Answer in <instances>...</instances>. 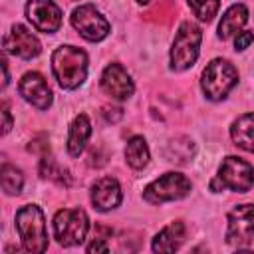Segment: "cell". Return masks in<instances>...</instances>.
<instances>
[{"label":"cell","instance_id":"cell-23","mask_svg":"<svg viewBox=\"0 0 254 254\" xmlns=\"http://www.w3.org/2000/svg\"><path fill=\"white\" fill-rule=\"evenodd\" d=\"M252 42H254V32L244 30V32H238V36L234 38V48H236V52H244Z\"/></svg>","mask_w":254,"mask_h":254},{"label":"cell","instance_id":"cell-3","mask_svg":"<svg viewBox=\"0 0 254 254\" xmlns=\"http://www.w3.org/2000/svg\"><path fill=\"white\" fill-rule=\"evenodd\" d=\"M254 187V167L234 155L222 159L216 177L210 181V190L218 192L230 189L234 192H248Z\"/></svg>","mask_w":254,"mask_h":254},{"label":"cell","instance_id":"cell-2","mask_svg":"<svg viewBox=\"0 0 254 254\" xmlns=\"http://www.w3.org/2000/svg\"><path fill=\"white\" fill-rule=\"evenodd\" d=\"M16 230L20 234L22 246L28 252H46L48 250V230L46 218L40 206L26 204L16 212Z\"/></svg>","mask_w":254,"mask_h":254},{"label":"cell","instance_id":"cell-6","mask_svg":"<svg viewBox=\"0 0 254 254\" xmlns=\"http://www.w3.org/2000/svg\"><path fill=\"white\" fill-rule=\"evenodd\" d=\"M89 230V218L81 208H62L54 216V238L62 246L83 242Z\"/></svg>","mask_w":254,"mask_h":254},{"label":"cell","instance_id":"cell-15","mask_svg":"<svg viewBox=\"0 0 254 254\" xmlns=\"http://www.w3.org/2000/svg\"><path fill=\"white\" fill-rule=\"evenodd\" d=\"M91 135V123L89 117L85 113L75 115V119L69 125V133H67V153L71 157H79L87 145V139Z\"/></svg>","mask_w":254,"mask_h":254},{"label":"cell","instance_id":"cell-19","mask_svg":"<svg viewBox=\"0 0 254 254\" xmlns=\"http://www.w3.org/2000/svg\"><path fill=\"white\" fill-rule=\"evenodd\" d=\"M125 161L131 169H143L147 167L149 163V147H147V141L139 135L131 137L127 141V147H125Z\"/></svg>","mask_w":254,"mask_h":254},{"label":"cell","instance_id":"cell-11","mask_svg":"<svg viewBox=\"0 0 254 254\" xmlns=\"http://www.w3.org/2000/svg\"><path fill=\"white\" fill-rule=\"evenodd\" d=\"M4 52L12 54L16 58H22V60H32V58L40 56L42 44L26 26L14 24L10 28V32L4 36Z\"/></svg>","mask_w":254,"mask_h":254},{"label":"cell","instance_id":"cell-7","mask_svg":"<svg viewBox=\"0 0 254 254\" xmlns=\"http://www.w3.org/2000/svg\"><path fill=\"white\" fill-rule=\"evenodd\" d=\"M190 189H192V185L185 175L171 171V173H165L163 177L155 179L153 183H149L143 190V198L151 204H163L169 200L185 198L190 192Z\"/></svg>","mask_w":254,"mask_h":254},{"label":"cell","instance_id":"cell-13","mask_svg":"<svg viewBox=\"0 0 254 254\" xmlns=\"http://www.w3.org/2000/svg\"><path fill=\"white\" fill-rule=\"evenodd\" d=\"M20 95L30 103L34 105L36 109H48L52 105V89L48 85V81L44 79L42 73L38 71H28L24 73V77L20 79Z\"/></svg>","mask_w":254,"mask_h":254},{"label":"cell","instance_id":"cell-20","mask_svg":"<svg viewBox=\"0 0 254 254\" xmlns=\"http://www.w3.org/2000/svg\"><path fill=\"white\" fill-rule=\"evenodd\" d=\"M0 181H2V190L6 194H20L24 187V175L20 169L4 163L0 169Z\"/></svg>","mask_w":254,"mask_h":254},{"label":"cell","instance_id":"cell-14","mask_svg":"<svg viewBox=\"0 0 254 254\" xmlns=\"http://www.w3.org/2000/svg\"><path fill=\"white\" fill-rule=\"evenodd\" d=\"M91 204L93 208L105 212L121 204V187L113 177H101L91 185Z\"/></svg>","mask_w":254,"mask_h":254},{"label":"cell","instance_id":"cell-18","mask_svg":"<svg viewBox=\"0 0 254 254\" xmlns=\"http://www.w3.org/2000/svg\"><path fill=\"white\" fill-rule=\"evenodd\" d=\"M230 139L236 147L254 153V113H244L230 125Z\"/></svg>","mask_w":254,"mask_h":254},{"label":"cell","instance_id":"cell-4","mask_svg":"<svg viewBox=\"0 0 254 254\" xmlns=\"http://www.w3.org/2000/svg\"><path fill=\"white\" fill-rule=\"evenodd\" d=\"M200 40H202V30L194 22L185 20L179 26L171 46V69L175 71L189 69L198 58Z\"/></svg>","mask_w":254,"mask_h":254},{"label":"cell","instance_id":"cell-12","mask_svg":"<svg viewBox=\"0 0 254 254\" xmlns=\"http://www.w3.org/2000/svg\"><path fill=\"white\" fill-rule=\"evenodd\" d=\"M99 85L105 95H109L111 99H119V101L129 99L135 91L133 79L121 64H109L101 73Z\"/></svg>","mask_w":254,"mask_h":254},{"label":"cell","instance_id":"cell-25","mask_svg":"<svg viewBox=\"0 0 254 254\" xmlns=\"http://www.w3.org/2000/svg\"><path fill=\"white\" fill-rule=\"evenodd\" d=\"M85 250H87V252H107L109 246H107V242H103V238H95L93 242H89V244L85 246Z\"/></svg>","mask_w":254,"mask_h":254},{"label":"cell","instance_id":"cell-8","mask_svg":"<svg viewBox=\"0 0 254 254\" xmlns=\"http://www.w3.org/2000/svg\"><path fill=\"white\" fill-rule=\"evenodd\" d=\"M71 26L87 42H101L109 34V22L93 4H81L71 12Z\"/></svg>","mask_w":254,"mask_h":254},{"label":"cell","instance_id":"cell-9","mask_svg":"<svg viewBox=\"0 0 254 254\" xmlns=\"http://www.w3.org/2000/svg\"><path fill=\"white\" fill-rule=\"evenodd\" d=\"M254 240V204H238L228 212L226 242L230 246H246Z\"/></svg>","mask_w":254,"mask_h":254},{"label":"cell","instance_id":"cell-21","mask_svg":"<svg viewBox=\"0 0 254 254\" xmlns=\"http://www.w3.org/2000/svg\"><path fill=\"white\" fill-rule=\"evenodd\" d=\"M40 175H42L44 179L56 181V183L62 185V187H69V183H71L69 173H67L64 167H60L52 157H44V159H42V163H40Z\"/></svg>","mask_w":254,"mask_h":254},{"label":"cell","instance_id":"cell-26","mask_svg":"<svg viewBox=\"0 0 254 254\" xmlns=\"http://www.w3.org/2000/svg\"><path fill=\"white\" fill-rule=\"evenodd\" d=\"M137 2H139V4H149L151 0H137Z\"/></svg>","mask_w":254,"mask_h":254},{"label":"cell","instance_id":"cell-5","mask_svg":"<svg viewBox=\"0 0 254 254\" xmlns=\"http://www.w3.org/2000/svg\"><path fill=\"white\" fill-rule=\"evenodd\" d=\"M236 83H238V71L228 60L216 58L210 64H206V67L202 69L200 87H202V93L206 95V99H210V101L224 99Z\"/></svg>","mask_w":254,"mask_h":254},{"label":"cell","instance_id":"cell-17","mask_svg":"<svg viewBox=\"0 0 254 254\" xmlns=\"http://www.w3.org/2000/svg\"><path fill=\"white\" fill-rule=\"evenodd\" d=\"M248 22V10L244 4H232L220 18L218 24V38L220 40H228L232 36H236L244 24Z\"/></svg>","mask_w":254,"mask_h":254},{"label":"cell","instance_id":"cell-24","mask_svg":"<svg viewBox=\"0 0 254 254\" xmlns=\"http://www.w3.org/2000/svg\"><path fill=\"white\" fill-rule=\"evenodd\" d=\"M2 119H4V123H2V133L6 135V133L12 129V115H10V109H8V103H6V101L2 103Z\"/></svg>","mask_w":254,"mask_h":254},{"label":"cell","instance_id":"cell-1","mask_svg":"<svg viewBox=\"0 0 254 254\" xmlns=\"http://www.w3.org/2000/svg\"><path fill=\"white\" fill-rule=\"evenodd\" d=\"M52 71L64 89H75L87 75V54L75 46H60L52 54Z\"/></svg>","mask_w":254,"mask_h":254},{"label":"cell","instance_id":"cell-22","mask_svg":"<svg viewBox=\"0 0 254 254\" xmlns=\"http://www.w3.org/2000/svg\"><path fill=\"white\" fill-rule=\"evenodd\" d=\"M189 6L200 22H210L218 12L220 0H189Z\"/></svg>","mask_w":254,"mask_h":254},{"label":"cell","instance_id":"cell-10","mask_svg":"<svg viewBox=\"0 0 254 254\" xmlns=\"http://www.w3.org/2000/svg\"><path fill=\"white\" fill-rule=\"evenodd\" d=\"M26 16L38 32L54 34L62 26V10L52 0H30L26 4Z\"/></svg>","mask_w":254,"mask_h":254},{"label":"cell","instance_id":"cell-16","mask_svg":"<svg viewBox=\"0 0 254 254\" xmlns=\"http://www.w3.org/2000/svg\"><path fill=\"white\" fill-rule=\"evenodd\" d=\"M185 242V224L181 220H175L167 224L155 238H153V252H175Z\"/></svg>","mask_w":254,"mask_h":254}]
</instances>
